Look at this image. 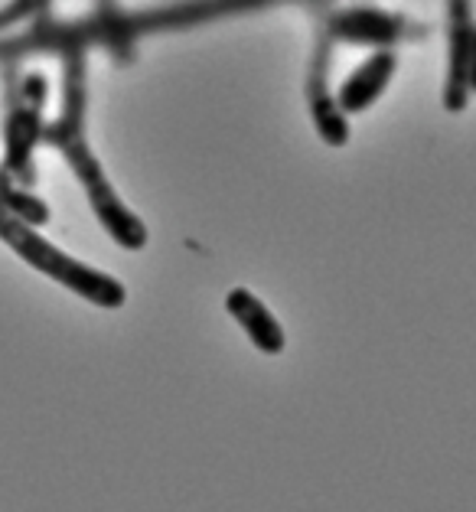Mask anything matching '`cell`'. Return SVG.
I'll list each match as a JSON object with an SVG mask.
<instances>
[{
  "instance_id": "cell-1",
  "label": "cell",
  "mask_w": 476,
  "mask_h": 512,
  "mask_svg": "<svg viewBox=\"0 0 476 512\" xmlns=\"http://www.w3.org/2000/svg\"><path fill=\"white\" fill-rule=\"evenodd\" d=\"M225 310L229 317L245 330V336L252 340V346L265 356H281L287 346V333L278 323V317L265 307V301L248 291V287H232L225 297Z\"/></svg>"
},
{
  "instance_id": "cell-2",
  "label": "cell",
  "mask_w": 476,
  "mask_h": 512,
  "mask_svg": "<svg viewBox=\"0 0 476 512\" xmlns=\"http://www.w3.org/2000/svg\"><path fill=\"white\" fill-rule=\"evenodd\" d=\"M388 66H392V59H385V56L375 62H366V69H362L359 76H353V82L346 85V92H343L346 102L353 108H362L366 102H372L375 92H379L388 79Z\"/></svg>"
}]
</instances>
